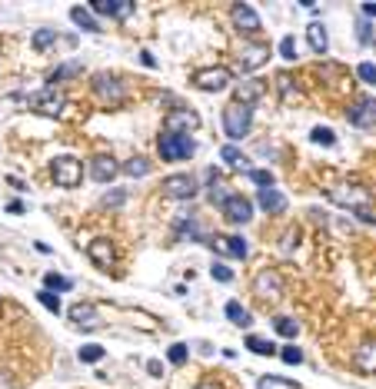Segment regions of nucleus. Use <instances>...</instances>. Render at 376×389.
<instances>
[{
	"label": "nucleus",
	"instance_id": "1",
	"mask_svg": "<svg viewBox=\"0 0 376 389\" xmlns=\"http://www.w3.org/2000/svg\"><path fill=\"white\" fill-rule=\"evenodd\" d=\"M253 127V107H246V103H226L224 107V133L230 140H244L246 133Z\"/></svg>",
	"mask_w": 376,
	"mask_h": 389
},
{
	"label": "nucleus",
	"instance_id": "2",
	"mask_svg": "<svg viewBox=\"0 0 376 389\" xmlns=\"http://www.w3.org/2000/svg\"><path fill=\"white\" fill-rule=\"evenodd\" d=\"M157 150H160L164 160L177 163V160H190V157L197 153V143H193L190 137H184V133H164L160 143H157Z\"/></svg>",
	"mask_w": 376,
	"mask_h": 389
},
{
	"label": "nucleus",
	"instance_id": "3",
	"mask_svg": "<svg viewBox=\"0 0 376 389\" xmlns=\"http://www.w3.org/2000/svg\"><path fill=\"white\" fill-rule=\"evenodd\" d=\"M50 173H54L57 186H63V190H74V186H80V180H83V167H80V160L77 157H57L54 163H50Z\"/></svg>",
	"mask_w": 376,
	"mask_h": 389
},
{
	"label": "nucleus",
	"instance_id": "4",
	"mask_svg": "<svg viewBox=\"0 0 376 389\" xmlns=\"http://www.w3.org/2000/svg\"><path fill=\"white\" fill-rule=\"evenodd\" d=\"M230 70L226 67H207V70H197L193 74V87L197 90H204V93H220L230 87Z\"/></svg>",
	"mask_w": 376,
	"mask_h": 389
},
{
	"label": "nucleus",
	"instance_id": "5",
	"mask_svg": "<svg viewBox=\"0 0 376 389\" xmlns=\"http://www.w3.org/2000/svg\"><path fill=\"white\" fill-rule=\"evenodd\" d=\"M94 93L107 103V107H117V103H123V97H127V90H123V83L117 80V77L110 74H97L94 77Z\"/></svg>",
	"mask_w": 376,
	"mask_h": 389
},
{
	"label": "nucleus",
	"instance_id": "6",
	"mask_svg": "<svg viewBox=\"0 0 376 389\" xmlns=\"http://www.w3.org/2000/svg\"><path fill=\"white\" fill-rule=\"evenodd\" d=\"M220 210H224L226 223H233V226H244V223H250V217H253V203H250L246 197H240V193H230Z\"/></svg>",
	"mask_w": 376,
	"mask_h": 389
},
{
	"label": "nucleus",
	"instance_id": "7",
	"mask_svg": "<svg viewBox=\"0 0 376 389\" xmlns=\"http://www.w3.org/2000/svg\"><path fill=\"white\" fill-rule=\"evenodd\" d=\"M253 293L260 299H280L283 297V277L277 270H260L253 279Z\"/></svg>",
	"mask_w": 376,
	"mask_h": 389
},
{
	"label": "nucleus",
	"instance_id": "8",
	"mask_svg": "<svg viewBox=\"0 0 376 389\" xmlns=\"http://www.w3.org/2000/svg\"><path fill=\"white\" fill-rule=\"evenodd\" d=\"M164 193L170 200H193L197 197V180L190 173H173L164 180Z\"/></svg>",
	"mask_w": 376,
	"mask_h": 389
},
{
	"label": "nucleus",
	"instance_id": "9",
	"mask_svg": "<svg viewBox=\"0 0 376 389\" xmlns=\"http://www.w3.org/2000/svg\"><path fill=\"white\" fill-rule=\"evenodd\" d=\"M230 20H233V27L240 30V34H257L264 23H260V14L250 7V3H233L230 7Z\"/></svg>",
	"mask_w": 376,
	"mask_h": 389
},
{
	"label": "nucleus",
	"instance_id": "10",
	"mask_svg": "<svg viewBox=\"0 0 376 389\" xmlns=\"http://www.w3.org/2000/svg\"><path fill=\"white\" fill-rule=\"evenodd\" d=\"M200 127V117L193 110H184V107H177V110L167 113V120H164V130L167 133H184V137H190V130Z\"/></svg>",
	"mask_w": 376,
	"mask_h": 389
},
{
	"label": "nucleus",
	"instance_id": "11",
	"mask_svg": "<svg viewBox=\"0 0 376 389\" xmlns=\"http://www.w3.org/2000/svg\"><path fill=\"white\" fill-rule=\"evenodd\" d=\"M30 107L37 113H47V117H60L63 107H67V100H63V93H57V87H47L43 93H37V97L30 100Z\"/></svg>",
	"mask_w": 376,
	"mask_h": 389
},
{
	"label": "nucleus",
	"instance_id": "12",
	"mask_svg": "<svg viewBox=\"0 0 376 389\" xmlns=\"http://www.w3.org/2000/svg\"><path fill=\"white\" fill-rule=\"evenodd\" d=\"M266 60H270V47L266 43H250V47H244L240 50V70H260Z\"/></svg>",
	"mask_w": 376,
	"mask_h": 389
},
{
	"label": "nucleus",
	"instance_id": "13",
	"mask_svg": "<svg viewBox=\"0 0 376 389\" xmlns=\"http://www.w3.org/2000/svg\"><path fill=\"white\" fill-rule=\"evenodd\" d=\"M353 366H357L363 376H373L376 372V339H363L353 352Z\"/></svg>",
	"mask_w": 376,
	"mask_h": 389
},
{
	"label": "nucleus",
	"instance_id": "14",
	"mask_svg": "<svg viewBox=\"0 0 376 389\" xmlns=\"http://www.w3.org/2000/svg\"><path fill=\"white\" fill-rule=\"evenodd\" d=\"M350 123H353V127H359V130L376 127V100L363 97L357 107H350Z\"/></svg>",
	"mask_w": 376,
	"mask_h": 389
},
{
	"label": "nucleus",
	"instance_id": "15",
	"mask_svg": "<svg viewBox=\"0 0 376 389\" xmlns=\"http://www.w3.org/2000/svg\"><path fill=\"white\" fill-rule=\"evenodd\" d=\"M217 253H226V257L233 259H244L246 253H250V246H246L244 237H217V240H207Z\"/></svg>",
	"mask_w": 376,
	"mask_h": 389
},
{
	"label": "nucleus",
	"instance_id": "16",
	"mask_svg": "<svg viewBox=\"0 0 376 389\" xmlns=\"http://www.w3.org/2000/svg\"><path fill=\"white\" fill-rule=\"evenodd\" d=\"M117 173H120V167H117L113 157H94L90 160V177H94L97 183H113Z\"/></svg>",
	"mask_w": 376,
	"mask_h": 389
},
{
	"label": "nucleus",
	"instance_id": "17",
	"mask_svg": "<svg viewBox=\"0 0 376 389\" xmlns=\"http://www.w3.org/2000/svg\"><path fill=\"white\" fill-rule=\"evenodd\" d=\"M70 319H74V326H80V330H97V326H100L97 310L90 303H74V306H70Z\"/></svg>",
	"mask_w": 376,
	"mask_h": 389
},
{
	"label": "nucleus",
	"instance_id": "18",
	"mask_svg": "<svg viewBox=\"0 0 376 389\" xmlns=\"http://www.w3.org/2000/svg\"><path fill=\"white\" fill-rule=\"evenodd\" d=\"M264 93H266V83H260V80H240V83H237V103L253 107Z\"/></svg>",
	"mask_w": 376,
	"mask_h": 389
},
{
	"label": "nucleus",
	"instance_id": "19",
	"mask_svg": "<svg viewBox=\"0 0 376 389\" xmlns=\"http://www.w3.org/2000/svg\"><path fill=\"white\" fill-rule=\"evenodd\" d=\"M87 257L94 259L97 266H103V270H110L113 266V246L110 240H103V237H97L90 246H87Z\"/></svg>",
	"mask_w": 376,
	"mask_h": 389
},
{
	"label": "nucleus",
	"instance_id": "20",
	"mask_svg": "<svg viewBox=\"0 0 376 389\" xmlns=\"http://www.w3.org/2000/svg\"><path fill=\"white\" fill-rule=\"evenodd\" d=\"M257 203L264 206L266 213H283V210H286V197H283L277 186H264V190L257 193Z\"/></svg>",
	"mask_w": 376,
	"mask_h": 389
},
{
	"label": "nucleus",
	"instance_id": "21",
	"mask_svg": "<svg viewBox=\"0 0 376 389\" xmlns=\"http://www.w3.org/2000/svg\"><path fill=\"white\" fill-rule=\"evenodd\" d=\"M94 14H103V17H117V20H127L133 14V3H107V0H97L94 7H90Z\"/></svg>",
	"mask_w": 376,
	"mask_h": 389
},
{
	"label": "nucleus",
	"instance_id": "22",
	"mask_svg": "<svg viewBox=\"0 0 376 389\" xmlns=\"http://www.w3.org/2000/svg\"><path fill=\"white\" fill-rule=\"evenodd\" d=\"M306 40H310L313 54H326V47H330V37H326V27H323L320 20L306 23Z\"/></svg>",
	"mask_w": 376,
	"mask_h": 389
},
{
	"label": "nucleus",
	"instance_id": "23",
	"mask_svg": "<svg viewBox=\"0 0 376 389\" xmlns=\"http://www.w3.org/2000/svg\"><path fill=\"white\" fill-rule=\"evenodd\" d=\"M226 319H230V323H233V326H240V330H246V326H250V323H253V316H250V310H246V306H240V303H237V299H230V303H226Z\"/></svg>",
	"mask_w": 376,
	"mask_h": 389
},
{
	"label": "nucleus",
	"instance_id": "24",
	"mask_svg": "<svg viewBox=\"0 0 376 389\" xmlns=\"http://www.w3.org/2000/svg\"><path fill=\"white\" fill-rule=\"evenodd\" d=\"M70 20H74L80 30H90V34H100V30H103V27H100V23L94 20V14L87 10V7H70Z\"/></svg>",
	"mask_w": 376,
	"mask_h": 389
},
{
	"label": "nucleus",
	"instance_id": "25",
	"mask_svg": "<svg viewBox=\"0 0 376 389\" xmlns=\"http://www.w3.org/2000/svg\"><path fill=\"white\" fill-rule=\"evenodd\" d=\"M273 330L280 336H286V339H297V333H300V323L297 319H290V316H277L273 319Z\"/></svg>",
	"mask_w": 376,
	"mask_h": 389
},
{
	"label": "nucleus",
	"instance_id": "26",
	"mask_svg": "<svg viewBox=\"0 0 376 389\" xmlns=\"http://www.w3.org/2000/svg\"><path fill=\"white\" fill-rule=\"evenodd\" d=\"M123 173L133 177V180H137V177H147V173H150V160H147V157H133V160L123 163Z\"/></svg>",
	"mask_w": 376,
	"mask_h": 389
},
{
	"label": "nucleus",
	"instance_id": "27",
	"mask_svg": "<svg viewBox=\"0 0 376 389\" xmlns=\"http://www.w3.org/2000/svg\"><path fill=\"white\" fill-rule=\"evenodd\" d=\"M330 197H333L337 203H353L357 210H366V197H363V193H357V190H350V193H346V190H333Z\"/></svg>",
	"mask_w": 376,
	"mask_h": 389
},
{
	"label": "nucleus",
	"instance_id": "28",
	"mask_svg": "<svg viewBox=\"0 0 376 389\" xmlns=\"http://www.w3.org/2000/svg\"><path fill=\"white\" fill-rule=\"evenodd\" d=\"M83 74V67H80V63H63V67H57L54 74H50V80H54V83H50V87H57V83H63V80H70V77H80Z\"/></svg>",
	"mask_w": 376,
	"mask_h": 389
},
{
	"label": "nucleus",
	"instance_id": "29",
	"mask_svg": "<svg viewBox=\"0 0 376 389\" xmlns=\"http://www.w3.org/2000/svg\"><path fill=\"white\" fill-rule=\"evenodd\" d=\"M257 389H297L293 379H283V376H260Z\"/></svg>",
	"mask_w": 376,
	"mask_h": 389
},
{
	"label": "nucleus",
	"instance_id": "30",
	"mask_svg": "<svg viewBox=\"0 0 376 389\" xmlns=\"http://www.w3.org/2000/svg\"><path fill=\"white\" fill-rule=\"evenodd\" d=\"M226 197H230V193H226V183L220 180V177H217V173H210V200L224 206V203H226Z\"/></svg>",
	"mask_w": 376,
	"mask_h": 389
},
{
	"label": "nucleus",
	"instance_id": "31",
	"mask_svg": "<svg viewBox=\"0 0 376 389\" xmlns=\"http://www.w3.org/2000/svg\"><path fill=\"white\" fill-rule=\"evenodd\" d=\"M246 350L257 352V356H273V343L264 336H246Z\"/></svg>",
	"mask_w": 376,
	"mask_h": 389
},
{
	"label": "nucleus",
	"instance_id": "32",
	"mask_svg": "<svg viewBox=\"0 0 376 389\" xmlns=\"http://www.w3.org/2000/svg\"><path fill=\"white\" fill-rule=\"evenodd\" d=\"M220 157H224V163H226V167L244 170V160H246V157H244V153H240L237 147H233V143H226V147L220 150Z\"/></svg>",
	"mask_w": 376,
	"mask_h": 389
},
{
	"label": "nucleus",
	"instance_id": "33",
	"mask_svg": "<svg viewBox=\"0 0 376 389\" xmlns=\"http://www.w3.org/2000/svg\"><path fill=\"white\" fill-rule=\"evenodd\" d=\"M77 356H80V363H100V359L107 356V350H103V346H97V343H90V346H80Z\"/></svg>",
	"mask_w": 376,
	"mask_h": 389
},
{
	"label": "nucleus",
	"instance_id": "34",
	"mask_svg": "<svg viewBox=\"0 0 376 389\" xmlns=\"http://www.w3.org/2000/svg\"><path fill=\"white\" fill-rule=\"evenodd\" d=\"M54 40H57V30H50V27H40L37 34H34V50H47Z\"/></svg>",
	"mask_w": 376,
	"mask_h": 389
},
{
	"label": "nucleus",
	"instance_id": "35",
	"mask_svg": "<svg viewBox=\"0 0 376 389\" xmlns=\"http://www.w3.org/2000/svg\"><path fill=\"white\" fill-rule=\"evenodd\" d=\"M310 140H313V143H320V147H333V143H337V137H333V130H330V127H313Z\"/></svg>",
	"mask_w": 376,
	"mask_h": 389
},
{
	"label": "nucleus",
	"instance_id": "36",
	"mask_svg": "<svg viewBox=\"0 0 376 389\" xmlns=\"http://www.w3.org/2000/svg\"><path fill=\"white\" fill-rule=\"evenodd\" d=\"M43 286L54 293V290H70L74 286V279H67V277H60V273H47L43 277Z\"/></svg>",
	"mask_w": 376,
	"mask_h": 389
},
{
	"label": "nucleus",
	"instance_id": "37",
	"mask_svg": "<svg viewBox=\"0 0 376 389\" xmlns=\"http://www.w3.org/2000/svg\"><path fill=\"white\" fill-rule=\"evenodd\" d=\"M167 359L173 366H184V363H187V346H184V343H173L167 350Z\"/></svg>",
	"mask_w": 376,
	"mask_h": 389
},
{
	"label": "nucleus",
	"instance_id": "38",
	"mask_svg": "<svg viewBox=\"0 0 376 389\" xmlns=\"http://www.w3.org/2000/svg\"><path fill=\"white\" fill-rule=\"evenodd\" d=\"M357 77L363 80V83H370V87H373V83H376V63H370V60H363V63L357 67Z\"/></svg>",
	"mask_w": 376,
	"mask_h": 389
},
{
	"label": "nucleus",
	"instance_id": "39",
	"mask_svg": "<svg viewBox=\"0 0 376 389\" xmlns=\"http://www.w3.org/2000/svg\"><path fill=\"white\" fill-rule=\"evenodd\" d=\"M210 277L217 279V283H233V270L224 266V263H213V266H210Z\"/></svg>",
	"mask_w": 376,
	"mask_h": 389
},
{
	"label": "nucleus",
	"instance_id": "40",
	"mask_svg": "<svg viewBox=\"0 0 376 389\" xmlns=\"http://www.w3.org/2000/svg\"><path fill=\"white\" fill-rule=\"evenodd\" d=\"M37 299H40V303H43V306H47V310H50L54 316L60 313V297H57V293H50V290H40Z\"/></svg>",
	"mask_w": 376,
	"mask_h": 389
},
{
	"label": "nucleus",
	"instance_id": "41",
	"mask_svg": "<svg viewBox=\"0 0 376 389\" xmlns=\"http://www.w3.org/2000/svg\"><path fill=\"white\" fill-rule=\"evenodd\" d=\"M246 177H250L253 183H260V190H264V186H273V173H270V170H246Z\"/></svg>",
	"mask_w": 376,
	"mask_h": 389
},
{
	"label": "nucleus",
	"instance_id": "42",
	"mask_svg": "<svg viewBox=\"0 0 376 389\" xmlns=\"http://www.w3.org/2000/svg\"><path fill=\"white\" fill-rule=\"evenodd\" d=\"M280 57H283V60H297V40L283 37L280 40Z\"/></svg>",
	"mask_w": 376,
	"mask_h": 389
},
{
	"label": "nucleus",
	"instance_id": "43",
	"mask_svg": "<svg viewBox=\"0 0 376 389\" xmlns=\"http://www.w3.org/2000/svg\"><path fill=\"white\" fill-rule=\"evenodd\" d=\"M123 200H127V193H123V190H113V193H107V197L100 200V206H123Z\"/></svg>",
	"mask_w": 376,
	"mask_h": 389
},
{
	"label": "nucleus",
	"instance_id": "44",
	"mask_svg": "<svg viewBox=\"0 0 376 389\" xmlns=\"http://www.w3.org/2000/svg\"><path fill=\"white\" fill-rule=\"evenodd\" d=\"M357 37H359V43H373V27H370L366 20L357 23Z\"/></svg>",
	"mask_w": 376,
	"mask_h": 389
},
{
	"label": "nucleus",
	"instance_id": "45",
	"mask_svg": "<svg viewBox=\"0 0 376 389\" xmlns=\"http://www.w3.org/2000/svg\"><path fill=\"white\" fill-rule=\"evenodd\" d=\"M283 363H290V366H300V363H303V352L297 350V346H286V350H283Z\"/></svg>",
	"mask_w": 376,
	"mask_h": 389
},
{
	"label": "nucleus",
	"instance_id": "46",
	"mask_svg": "<svg viewBox=\"0 0 376 389\" xmlns=\"http://www.w3.org/2000/svg\"><path fill=\"white\" fill-rule=\"evenodd\" d=\"M147 370H150V376H164V366H160L157 359H150V363H147Z\"/></svg>",
	"mask_w": 376,
	"mask_h": 389
},
{
	"label": "nucleus",
	"instance_id": "47",
	"mask_svg": "<svg viewBox=\"0 0 376 389\" xmlns=\"http://www.w3.org/2000/svg\"><path fill=\"white\" fill-rule=\"evenodd\" d=\"M363 14H366V17H376V3H363Z\"/></svg>",
	"mask_w": 376,
	"mask_h": 389
},
{
	"label": "nucleus",
	"instance_id": "48",
	"mask_svg": "<svg viewBox=\"0 0 376 389\" xmlns=\"http://www.w3.org/2000/svg\"><path fill=\"white\" fill-rule=\"evenodd\" d=\"M197 389H220V386H217V383H200Z\"/></svg>",
	"mask_w": 376,
	"mask_h": 389
}]
</instances>
